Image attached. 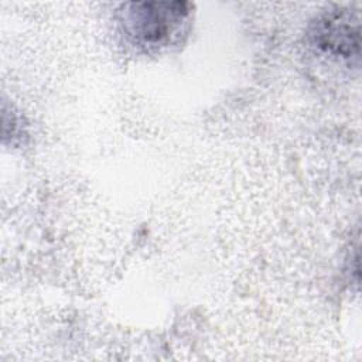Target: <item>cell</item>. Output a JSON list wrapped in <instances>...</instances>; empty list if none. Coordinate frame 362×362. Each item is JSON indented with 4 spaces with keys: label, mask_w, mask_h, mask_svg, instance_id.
Segmentation results:
<instances>
[{
    "label": "cell",
    "mask_w": 362,
    "mask_h": 362,
    "mask_svg": "<svg viewBox=\"0 0 362 362\" xmlns=\"http://www.w3.org/2000/svg\"><path fill=\"white\" fill-rule=\"evenodd\" d=\"M189 4L184 1L132 3L129 23L132 31L144 42L157 44L167 40L188 16Z\"/></svg>",
    "instance_id": "1"
},
{
    "label": "cell",
    "mask_w": 362,
    "mask_h": 362,
    "mask_svg": "<svg viewBox=\"0 0 362 362\" xmlns=\"http://www.w3.org/2000/svg\"><path fill=\"white\" fill-rule=\"evenodd\" d=\"M314 38L318 47L344 58L359 54V23L348 11H334L317 21Z\"/></svg>",
    "instance_id": "2"
}]
</instances>
